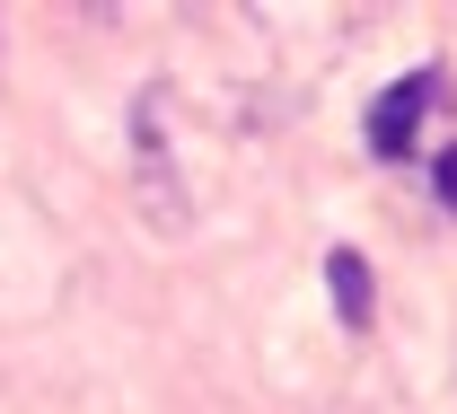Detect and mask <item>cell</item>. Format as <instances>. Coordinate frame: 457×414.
<instances>
[{"mask_svg":"<svg viewBox=\"0 0 457 414\" xmlns=\"http://www.w3.org/2000/svg\"><path fill=\"white\" fill-rule=\"evenodd\" d=\"M326 283H335V317L361 335V326L378 317V283H370V265H361L352 247H335V256H326Z\"/></svg>","mask_w":457,"mask_h":414,"instance_id":"obj_2","label":"cell"},{"mask_svg":"<svg viewBox=\"0 0 457 414\" xmlns=\"http://www.w3.org/2000/svg\"><path fill=\"white\" fill-rule=\"evenodd\" d=\"M431 106H440V71H404L396 89L370 106V150H378L387 168H404V159H413V132H422Z\"/></svg>","mask_w":457,"mask_h":414,"instance_id":"obj_1","label":"cell"},{"mask_svg":"<svg viewBox=\"0 0 457 414\" xmlns=\"http://www.w3.org/2000/svg\"><path fill=\"white\" fill-rule=\"evenodd\" d=\"M431 185H440V203H449V212H457V141H449V150H440V159H431Z\"/></svg>","mask_w":457,"mask_h":414,"instance_id":"obj_3","label":"cell"}]
</instances>
